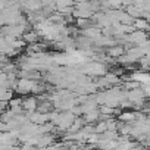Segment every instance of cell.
<instances>
[{
	"label": "cell",
	"mask_w": 150,
	"mask_h": 150,
	"mask_svg": "<svg viewBox=\"0 0 150 150\" xmlns=\"http://www.w3.org/2000/svg\"><path fill=\"white\" fill-rule=\"evenodd\" d=\"M12 99H13V91H12V90H9V88H3V90H0V102L9 103Z\"/></svg>",
	"instance_id": "1"
},
{
	"label": "cell",
	"mask_w": 150,
	"mask_h": 150,
	"mask_svg": "<svg viewBox=\"0 0 150 150\" xmlns=\"http://www.w3.org/2000/svg\"><path fill=\"white\" fill-rule=\"evenodd\" d=\"M124 47H121V46H115V47H110L109 49V54L110 56H113V57H121L122 54H124Z\"/></svg>",
	"instance_id": "2"
},
{
	"label": "cell",
	"mask_w": 150,
	"mask_h": 150,
	"mask_svg": "<svg viewBox=\"0 0 150 150\" xmlns=\"http://www.w3.org/2000/svg\"><path fill=\"white\" fill-rule=\"evenodd\" d=\"M144 144H146L147 147H150V135H149V137L146 138V143H144Z\"/></svg>",
	"instance_id": "3"
}]
</instances>
